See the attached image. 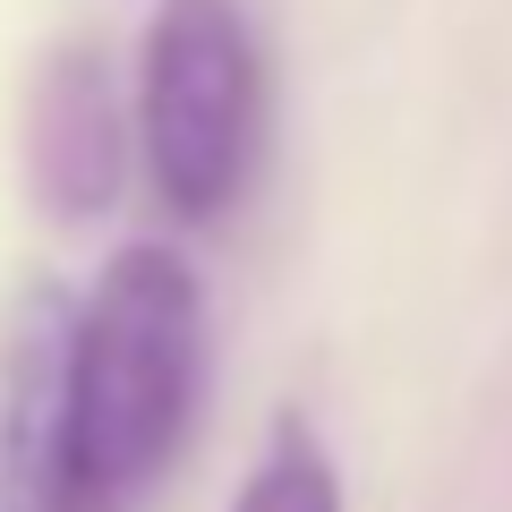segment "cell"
I'll list each match as a JSON object with an SVG mask.
<instances>
[{
	"instance_id": "obj_2",
	"label": "cell",
	"mask_w": 512,
	"mask_h": 512,
	"mask_svg": "<svg viewBox=\"0 0 512 512\" xmlns=\"http://www.w3.org/2000/svg\"><path fill=\"white\" fill-rule=\"evenodd\" d=\"M137 163L171 222H231L265 163V52L239 0H154L137 35Z\"/></svg>"
},
{
	"instance_id": "obj_1",
	"label": "cell",
	"mask_w": 512,
	"mask_h": 512,
	"mask_svg": "<svg viewBox=\"0 0 512 512\" xmlns=\"http://www.w3.org/2000/svg\"><path fill=\"white\" fill-rule=\"evenodd\" d=\"M205 282L171 239H120L77 291L69 333V436L94 512H128L180 461L205 410Z\"/></svg>"
},
{
	"instance_id": "obj_5",
	"label": "cell",
	"mask_w": 512,
	"mask_h": 512,
	"mask_svg": "<svg viewBox=\"0 0 512 512\" xmlns=\"http://www.w3.org/2000/svg\"><path fill=\"white\" fill-rule=\"evenodd\" d=\"M231 512H342V470H333L316 419L282 410V419L265 427V444H256V461H248V478H239Z\"/></svg>"
},
{
	"instance_id": "obj_3",
	"label": "cell",
	"mask_w": 512,
	"mask_h": 512,
	"mask_svg": "<svg viewBox=\"0 0 512 512\" xmlns=\"http://www.w3.org/2000/svg\"><path fill=\"white\" fill-rule=\"evenodd\" d=\"M69 333L77 291L26 274L0 308V512H94L69 436Z\"/></svg>"
},
{
	"instance_id": "obj_4",
	"label": "cell",
	"mask_w": 512,
	"mask_h": 512,
	"mask_svg": "<svg viewBox=\"0 0 512 512\" xmlns=\"http://www.w3.org/2000/svg\"><path fill=\"white\" fill-rule=\"evenodd\" d=\"M26 188L60 231H86L111 205L128 197V163H137V111H128L111 52L94 35H60L35 60V86H26Z\"/></svg>"
}]
</instances>
